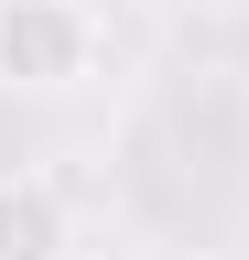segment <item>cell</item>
<instances>
[{
  "label": "cell",
  "mask_w": 249,
  "mask_h": 260,
  "mask_svg": "<svg viewBox=\"0 0 249 260\" xmlns=\"http://www.w3.org/2000/svg\"><path fill=\"white\" fill-rule=\"evenodd\" d=\"M98 65V11L87 0H0V87L65 98Z\"/></svg>",
  "instance_id": "6da1fadb"
},
{
  "label": "cell",
  "mask_w": 249,
  "mask_h": 260,
  "mask_svg": "<svg viewBox=\"0 0 249 260\" xmlns=\"http://www.w3.org/2000/svg\"><path fill=\"white\" fill-rule=\"evenodd\" d=\"M65 249H76L65 184L33 174V162H11V174H0V260H65Z\"/></svg>",
  "instance_id": "7a4b0ae2"
}]
</instances>
